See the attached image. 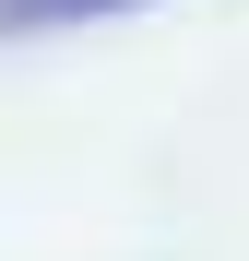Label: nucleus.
<instances>
[{
	"mask_svg": "<svg viewBox=\"0 0 249 261\" xmlns=\"http://www.w3.org/2000/svg\"><path fill=\"white\" fill-rule=\"evenodd\" d=\"M95 12H143V0H0V36H48V24H95Z\"/></svg>",
	"mask_w": 249,
	"mask_h": 261,
	"instance_id": "1",
	"label": "nucleus"
}]
</instances>
